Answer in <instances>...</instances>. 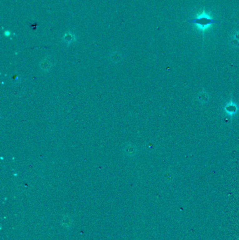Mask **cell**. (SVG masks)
<instances>
[{
	"instance_id": "obj_1",
	"label": "cell",
	"mask_w": 239,
	"mask_h": 240,
	"mask_svg": "<svg viewBox=\"0 0 239 240\" xmlns=\"http://www.w3.org/2000/svg\"><path fill=\"white\" fill-rule=\"evenodd\" d=\"M187 22L190 23L197 24L199 26V27H201V28H208L209 26L211 25L212 24L219 23H220V21H217V20H214V19L209 18V17L206 15L200 16L197 18L188 20Z\"/></svg>"
}]
</instances>
